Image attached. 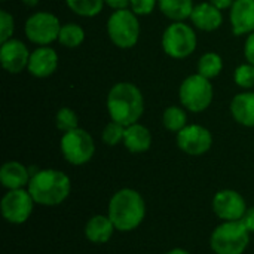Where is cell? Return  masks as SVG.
Listing matches in <instances>:
<instances>
[{
  "instance_id": "obj_1",
  "label": "cell",
  "mask_w": 254,
  "mask_h": 254,
  "mask_svg": "<svg viewBox=\"0 0 254 254\" xmlns=\"http://www.w3.org/2000/svg\"><path fill=\"white\" fill-rule=\"evenodd\" d=\"M107 112L112 121L129 127L137 124L144 113V97L131 82L115 83L107 95Z\"/></svg>"
},
{
  "instance_id": "obj_2",
  "label": "cell",
  "mask_w": 254,
  "mask_h": 254,
  "mask_svg": "<svg viewBox=\"0 0 254 254\" xmlns=\"http://www.w3.org/2000/svg\"><path fill=\"white\" fill-rule=\"evenodd\" d=\"M107 216L113 222L116 231L131 232L137 229L146 217L144 198L135 189H119L109 201Z\"/></svg>"
},
{
  "instance_id": "obj_3",
  "label": "cell",
  "mask_w": 254,
  "mask_h": 254,
  "mask_svg": "<svg viewBox=\"0 0 254 254\" xmlns=\"http://www.w3.org/2000/svg\"><path fill=\"white\" fill-rule=\"evenodd\" d=\"M27 189L36 204L55 207L63 204L70 196L71 180L65 173L60 170H37L31 176Z\"/></svg>"
},
{
  "instance_id": "obj_4",
  "label": "cell",
  "mask_w": 254,
  "mask_h": 254,
  "mask_svg": "<svg viewBox=\"0 0 254 254\" xmlns=\"http://www.w3.org/2000/svg\"><path fill=\"white\" fill-rule=\"evenodd\" d=\"M250 244V232L238 222H223L210 237V247L216 254H244Z\"/></svg>"
},
{
  "instance_id": "obj_5",
  "label": "cell",
  "mask_w": 254,
  "mask_h": 254,
  "mask_svg": "<svg viewBox=\"0 0 254 254\" xmlns=\"http://www.w3.org/2000/svg\"><path fill=\"white\" fill-rule=\"evenodd\" d=\"M107 34L119 49H131L140 39V21L129 7L115 10L107 19Z\"/></svg>"
},
{
  "instance_id": "obj_6",
  "label": "cell",
  "mask_w": 254,
  "mask_h": 254,
  "mask_svg": "<svg viewBox=\"0 0 254 254\" xmlns=\"http://www.w3.org/2000/svg\"><path fill=\"white\" fill-rule=\"evenodd\" d=\"M161 45L164 52L174 60L190 57L198 45L195 30L185 21H173L162 33Z\"/></svg>"
},
{
  "instance_id": "obj_7",
  "label": "cell",
  "mask_w": 254,
  "mask_h": 254,
  "mask_svg": "<svg viewBox=\"0 0 254 254\" xmlns=\"http://www.w3.org/2000/svg\"><path fill=\"white\" fill-rule=\"evenodd\" d=\"M179 98L185 109L192 113H201L207 110L214 98V88L210 79L199 73L188 76L179 88Z\"/></svg>"
},
{
  "instance_id": "obj_8",
  "label": "cell",
  "mask_w": 254,
  "mask_h": 254,
  "mask_svg": "<svg viewBox=\"0 0 254 254\" xmlns=\"http://www.w3.org/2000/svg\"><path fill=\"white\" fill-rule=\"evenodd\" d=\"M60 149L64 159L76 167L88 164L95 155V141L92 135L83 129L76 128L73 131L64 132L60 141Z\"/></svg>"
},
{
  "instance_id": "obj_9",
  "label": "cell",
  "mask_w": 254,
  "mask_h": 254,
  "mask_svg": "<svg viewBox=\"0 0 254 254\" xmlns=\"http://www.w3.org/2000/svg\"><path fill=\"white\" fill-rule=\"evenodd\" d=\"M60 30L61 22L58 16L46 10L31 13L24 24L25 37L37 46H49L58 40Z\"/></svg>"
},
{
  "instance_id": "obj_10",
  "label": "cell",
  "mask_w": 254,
  "mask_h": 254,
  "mask_svg": "<svg viewBox=\"0 0 254 254\" xmlns=\"http://www.w3.org/2000/svg\"><path fill=\"white\" fill-rule=\"evenodd\" d=\"M34 199L30 195L28 189H15L7 190L0 202L1 216L7 223L22 225L33 214Z\"/></svg>"
},
{
  "instance_id": "obj_11",
  "label": "cell",
  "mask_w": 254,
  "mask_h": 254,
  "mask_svg": "<svg viewBox=\"0 0 254 254\" xmlns=\"http://www.w3.org/2000/svg\"><path fill=\"white\" fill-rule=\"evenodd\" d=\"M177 146L182 152L190 156H201L205 155L213 146V134L208 128L190 124L186 125L180 132H177Z\"/></svg>"
},
{
  "instance_id": "obj_12",
  "label": "cell",
  "mask_w": 254,
  "mask_h": 254,
  "mask_svg": "<svg viewBox=\"0 0 254 254\" xmlns=\"http://www.w3.org/2000/svg\"><path fill=\"white\" fill-rule=\"evenodd\" d=\"M213 211L223 222H238L247 211V202L244 196L232 189L219 190L213 198Z\"/></svg>"
},
{
  "instance_id": "obj_13",
  "label": "cell",
  "mask_w": 254,
  "mask_h": 254,
  "mask_svg": "<svg viewBox=\"0 0 254 254\" xmlns=\"http://www.w3.org/2000/svg\"><path fill=\"white\" fill-rule=\"evenodd\" d=\"M30 54L31 52L22 40L12 37L0 46V63L7 73L19 74L24 68H27Z\"/></svg>"
},
{
  "instance_id": "obj_14",
  "label": "cell",
  "mask_w": 254,
  "mask_h": 254,
  "mask_svg": "<svg viewBox=\"0 0 254 254\" xmlns=\"http://www.w3.org/2000/svg\"><path fill=\"white\" fill-rule=\"evenodd\" d=\"M58 54L51 46H39L30 54L27 71L39 79H45L52 76L58 68Z\"/></svg>"
},
{
  "instance_id": "obj_15",
  "label": "cell",
  "mask_w": 254,
  "mask_h": 254,
  "mask_svg": "<svg viewBox=\"0 0 254 254\" xmlns=\"http://www.w3.org/2000/svg\"><path fill=\"white\" fill-rule=\"evenodd\" d=\"M229 22L234 36L254 31V0H235L229 9Z\"/></svg>"
},
{
  "instance_id": "obj_16",
  "label": "cell",
  "mask_w": 254,
  "mask_h": 254,
  "mask_svg": "<svg viewBox=\"0 0 254 254\" xmlns=\"http://www.w3.org/2000/svg\"><path fill=\"white\" fill-rule=\"evenodd\" d=\"M190 21L193 27H196L201 31H214L222 27L223 13L210 1H202L195 4L190 15Z\"/></svg>"
},
{
  "instance_id": "obj_17",
  "label": "cell",
  "mask_w": 254,
  "mask_h": 254,
  "mask_svg": "<svg viewBox=\"0 0 254 254\" xmlns=\"http://www.w3.org/2000/svg\"><path fill=\"white\" fill-rule=\"evenodd\" d=\"M30 179V168L18 161H7L0 168V182L7 190L28 188Z\"/></svg>"
},
{
  "instance_id": "obj_18",
  "label": "cell",
  "mask_w": 254,
  "mask_h": 254,
  "mask_svg": "<svg viewBox=\"0 0 254 254\" xmlns=\"http://www.w3.org/2000/svg\"><path fill=\"white\" fill-rule=\"evenodd\" d=\"M116 228L109 216L95 214L85 225V237L92 244H106L112 240Z\"/></svg>"
},
{
  "instance_id": "obj_19",
  "label": "cell",
  "mask_w": 254,
  "mask_h": 254,
  "mask_svg": "<svg viewBox=\"0 0 254 254\" xmlns=\"http://www.w3.org/2000/svg\"><path fill=\"white\" fill-rule=\"evenodd\" d=\"M231 115L243 127L254 128V91L237 94L231 101Z\"/></svg>"
},
{
  "instance_id": "obj_20",
  "label": "cell",
  "mask_w": 254,
  "mask_h": 254,
  "mask_svg": "<svg viewBox=\"0 0 254 254\" xmlns=\"http://www.w3.org/2000/svg\"><path fill=\"white\" fill-rule=\"evenodd\" d=\"M122 143L131 153H144L152 146V132L147 127L138 122L132 124L129 127H125V135Z\"/></svg>"
},
{
  "instance_id": "obj_21",
  "label": "cell",
  "mask_w": 254,
  "mask_h": 254,
  "mask_svg": "<svg viewBox=\"0 0 254 254\" xmlns=\"http://www.w3.org/2000/svg\"><path fill=\"white\" fill-rule=\"evenodd\" d=\"M158 7L171 21H186L195 7L193 0H158Z\"/></svg>"
},
{
  "instance_id": "obj_22",
  "label": "cell",
  "mask_w": 254,
  "mask_h": 254,
  "mask_svg": "<svg viewBox=\"0 0 254 254\" xmlns=\"http://www.w3.org/2000/svg\"><path fill=\"white\" fill-rule=\"evenodd\" d=\"M85 40V30L80 24L77 22H67L61 25L58 42L68 49L79 48Z\"/></svg>"
},
{
  "instance_id": "obj_23",
  "label": "cell",
  "mask_w": 254,
  "mask_h": 254,
  "mask_svg": "<svg viewBox=\"0 0 254 254\" xmlns=\"http://www.w3.org/2000/svg\"><path fill=\"white\" fill-rule=\"evenodd\" d=\"M223 70V60L217 52H205L196 64V71L207 77V79H214L217 77Z\"/></svg>"
},
{
  "instance_id": "obj_24",
  "label": "cell",
  "mask_w": 254,
  "mask_h": 254,
  "mask_svg": "<svg viewBox=\"0 0 254 254\" xmlns=\"http://www.w3.org/2000/svg\"><path fill=\"white\" fill-rule=\"evenodd\" d=\"M162 125L171 132H180L188 125V115L179 106H170L162 113Z\"/></svg>"
},
{
  "instance_id": "obj_25",
  "label": "cell",
  "mask_w": 254,
  "mask_h": 254,
  "mask_svg": "<svg viewBox=\"0 0 254 254\" xmlns=\"http://www.w3.org/2000/svg\"><path fill=\"white\" fill-rule=\"evenodd\" d=\"M67 7L83 18H92L101 13L106 1L104 0H65Z\"/></svg>"
},
{
  "instance_id": "obj_26",
  "label": "cell",
  "mask_w": 254,
  "mask_h": 254,
  "mask_svg": "<svg viewBox=\"0 0 254 254\" xmlns=\"http://www.w3.org/2000/svg\"><path fill=\"white\" fill-rule=\"evenodd\" d=\"M55 127L64 134L79 128V118L70 107H61L55 115Z\"/></svg>"
},
{
  "instance_id": "obj_27",
  "label": "cell",
  "mask_w": 254,
  "mask_h": 254,
  "mask_svg": "<svg viewBox=\"0 0 254 254\" xmlns=\"http://www.w3.org/2000/svg\"><path fill=\"white\" fill-rule=\"evenodd\" d=\"M234 82L246 89V91H252L254 88V65L250 63L241 64L235 68L234 71Z\"/></svg>"
},
{
  "instance_id": "obj_28",
  "label": "cell",
  "mask_w": 254,
  "mask_h": 254,
  "mask_svg": "<svg viewBox=\"0 0 254 254\" xmlns=\"http://www.w3.org/2000/svg\"><path fill=\"white\" fill-rule=\"evenodd\" d=\"M124 135H125V127L112 121L103 128L101 140L107 146H118L119 143L124 141Z\"/></svg>"
},
{
  "instance_id": "obj_29",
  "label": "cell",
  "mask_w": 254,
  "mask_h": 254,
  "mask_svg": "<svg viewBox=\"0 0 254 254\" xmlns=\"http://www.w3.org/2000/svg\"><path fill=\"white\" fill-rule=\"evenodd\" d=\"M13 30H15V19L13 16L1 9L0 10V42H6L9 39H12V34H13Z\"/></svg>"
},
{
  "instance_id": "obj_30",
  "label": "cell",
  "mask_w": 254,
  "mask_h": 254,
  "mask_svg": "<svg viewBox=\"0 0 254 254\" xmlns=\"http://www.w3.org/2000/svg\"><path fill=\"white\" fill-rule=\"evenodd\" d=\"M156 6L158 0H129V9L138 16L150 15Z\"/></svg>"
},
{
  "instance_id": "obj_31",
  "label": "cell",
  "mask_w": 254,
  "mask_h": 254,
  "mask_svg": "<svg viewBox=\"0 0 254 254\" xmlns=\"http://www.w3.org/2000/svg\"><path fill=\"white\" fill-rule=\"evenodd\" d=\"M244 57L247 60V63L254 65V31L250 33L244 42Z\"/></svg>"
},
{
  "instance_id": "obj_32",
  "label": "cell",
  "mask_w": 254,
  "mask_h": 254,
  "mask_svg": "<svg viewBox=\"0 0 254 254\" xmlns=\"http://www.w3.org/2000/svg\"><path fill=\"white\" fill-rule=\"evenodd\" d=\"M241 222H243V225L247 228V231L250 234H254V205L247 208V211H246L244 217L241 219Z\"/></svg>"
},
{
  "instance_id": "obj_33",
  "label": "cell",
  "mask_w": 254,
  "mask_h": 254,
  "mask_svg": "<svg viewBox=\"0 0 254 254\" xmlns=\"http://www.w3.org/2000/svg\"><path fill=\"white\" fill-rule=\"evenodd\" d=\"M106 4L109 7H112L113 10H119V9H128L129 7V0H104Z\"/></svg>"
},
{
  "instance_id": "obj_34",
  "label": "cell",
  "mask_w": 254,
  "mask_h": 254,
  "mask_svg": "<svg viewBox=\"0 0 254 254\" xmlns=\"http://www.w3.org/2000/svg\"><path fill=\"white\" fill-rule=\"evenodd\" d=\"M211 4H214L216 7H219L220 10H225V9H231V6L234 4L235 0H208Z\"/></svg>"
},
{
  "instance_id": "obj_35",
  "label": "cell",
  "mask_w": 254,
  "mask_h": 254,
  "mask_svg": "<svg viewBox=\"0 0 254 254\" xmlns=\"http://www.w3.org/2000/svg\"><path fill=\"white\" fill-rule=\"evenodd\" d=\"M165 254H190L188 250H185V249H173V250H170V252H167Z\"/></svg>"
},
{
  "instance_id": "obj_36",
  "label": "cell",
  "mask_w": 254,
  "mask_h": 254,
  "mask_svg": "<svg viewBox=\"0 0 254 254\" xmlns=\"http://www.w3.org/2000/svg\"><path fill=\"white\" fill-rule=\"evenodd\" d=\"M1 1H7V0H1Z\"/></svg>"
}]
</instances>
